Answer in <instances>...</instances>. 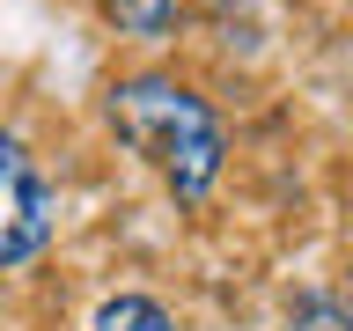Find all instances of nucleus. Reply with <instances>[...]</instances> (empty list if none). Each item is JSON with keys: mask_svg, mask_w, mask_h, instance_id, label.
Returning a JSON list of instances; mask_svg holds the SVG:
<instances>
[{"mask_svg": "<svg viewBox=\"0 0 353 331\" xmlns=\"http://www.w3.org/2000/svg\"><path fill=\"white\" fill-rule=\"evenodd\" d=\"M103 118L118 132V148H132L176 199H206L221 162H228V132H221L214 103L176 74H125L110 81Z\"/></svg>", "mask_w": 353, "mask_h": 331, "instance_id": "obj_1", "label": "nucleus"}, {"mask_svg": "<svg viewBox=\"0 0 353 331\" xmlns=\"http://www.w3.org/2000/svg\"><path fill=\"white\" fill-rule=\"evenodd\" d=\"M52 221H59V199L44 184L37 154L0 126V272H15V265L37 258L44 243H52Z\"/></svg>", "mask_w": 353, "mask_h": 331, "instance_id": "obj_2", "label": "nucleus"}, {"mask_svg": "<svg viewBox=\"0 0 353 331\" xmlns=\"http://www.w3.org/2000/svg\"><path fill=\"white\" fill-rule=\"evenodd\" d=\"M88 331H176V317L154 302V294H110Z\"/></svg>", "mask_w": 353, "mask_h": 331, "instance_id": "obj_3", "label": "nucleus"}, {"mask_svg": "<svg viewBox=\"0 0 353 331\" xmlns=\"http://www.w3.org/2000/svg\"><path fill=\"white\" fill-rule=\"evenodd\" d=\"M110 22L125 30V37H162L176 15H184V0H103Z\"/></svg>", "mask_w": 353, "mask_h": 331, "instance_id": "obj_4", "label": "nucleus"}, {"mask_svg": "<svg viewBox=\"0 0 353 331\" xmlns=\"http://www.w3.org/2000/svg\"><path fill=\"white\" fill-rule=\"evenodd\" d=\"M294 331H346V309L331 302V294H294Z\"/></svg>", "mask_w": 353, "mask_h": 331, "instance_id": "obj_5", "label": "nucleus"}]
</instances>
